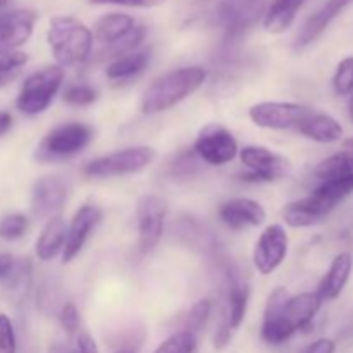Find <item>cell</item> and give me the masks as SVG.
Segmentation results:
<instances>
[{
    "mask_svg": "<svg viewBox=\"0 0 353 353\" xmlns=\"http://www.w3.org/2000/svg\"><path fill=\"white\" fill-rule=\"evenodd\" d=\"M200 171V159L193 150H183L168 164V174L172 179L193 178Z\"/></svg>",
    "mask_w": 353,
    "mask_h": 353,
    "instance_id": "83f0119b",
    "label": "cell"
},
{
    "mask_svg": "<svg viewBox=\"0 0 353 353\" xmlns=\"http://www.w3.org/2000/svg\"><path fill=\"white\" fill-rule=\"evenodd\" d=\"M74 348L78 350V353H99V348H97L95 340H93L88 333L76 334Z\"/></svg>",
    "mask_w": 353,
    "mask_h": 353,
    "instance_id": "60d3db41",
    "label": "cell"
},
{
    "mask_svg": "<svg viewBox=\"0 0 353 353\" xmlns=\"http://www.w3.org/2000/svg\"><path fill=\"white\" fill-rule=\"evenodd\" d=\"M57 317H59V323H61V326L64 327V331H68L69 334L78 333L81 319H79V310L74 303L72 302L62 303V307L59 309Z\"/></svg>",
    "mask_w": 353,
    "mask_h": 353,
    "instance_id": "8d00e7d4",
    "label": "cell"
},
{
    "mask_svg": "<svg viewBox=\"0 0 353 353\" xmlns=\"http://www.w3.org/2000/svg\"><path fill=\"white\" fill-rule=\"evenodd\" d=\"M352 269L353 257L350 252H341V254L334 255V259L330 264V269L324 274V278L321 279L319 288H317V293H319V296L324 302L336 300L343 293L348 281H350Z\"/></svg>",
    "mask_w": 353,
    "mask_h": 353,
    "instance_id": "ffe728a7",
    "label": "cell"
},
{
    "mask_svg": "<svg viewBox=\"0 0 353 353\" xmlns=\"http://www.w3.org/2000/svg\"><path fill=\"white\" fill-rule=\"evenodd\" d=\"M116 353H133L131 350H128V348H123V350H117Z\"/></svg>",
    "mask_w": 353,
    "mask_h": 353,
    "instance_id": "7dc6e473",
    "label": "cell"
},
{
    "mask_svg": "<svg viewBox=\"0 0 353 353\" xmlns=\"http://www.w3.org/2000/svg\"><path fill=\"white\" fill-rule=\"evenodd\" d=\"M268 0H223L214 10L217 26L223 28L228 41L238 40L264 17Z\"/></svg>",
    "mask_w": 353,
    "mask_h": 353,
    "instance_id": "8992f818",
    "label": "cell"
},
{
    "mask_svg": "<svg viewBox=\"0 0 353 353\" xmlns=\"http://www.w3.org/2000/svg\"><path fill=\"white\" fill-rule=\"evenodd\" d=\"M65 234H68V224L61 217H52L41 230L37 243H34V254L38 261L48 262L52 259L62 254L65 243Z\"/></svg>",
    "mask_w": 353,
    "mask_h": 353,
    "instance_id": "603a6c76",
    "label": "cell"
},
{
    "mask_svg": "<svg viewBox=\"0 0 353 353\" xmlns=\"http://www.w3.org/2000/svg\"><path fill=\"white\" fill-rule=\"evenodd\" d=\"M196 334L188 331H178L162 341L154 353H195Z\"/></svg>",
    "mask_w": 353,
    "mask_h": 353,
    "instance_id": "1f68e13d",
    "label": "cell"
},
{
    "mask_svg": "<svg viewBox=\"0 0 353 353\" xmlns=\"http://www.w3.org/2000/svg\"><path fill=\"white\" fill-rule=\"evenodd\" d=\"M333 90L338 97H348L353 93V55L338 62L333 74Z\"/></svg>",
    "mask_w": 353,
    "mask_h": 353,
    "instance_id": "d6a6232c",
    "label": "cell"
},
{
    "mask_svg": "<svg viewBox=\"0 0 353 353\" xmlns=\"http://www.w3.org/2000/svg\"><path fill=\"white\" fill-rule=\"evenodd\" d=\"M316 178L323 179L330 178H341V176H352L353 174V150H340L336 154L330 155L324 159L314 171Z\"/></svg>",
    "mask_w": 353,
    "mask_h": 353,
    "instance_id": "4316f807",
    "label": "cell"
},
{
    "mask_svg": "<svg viewBox=\"0 0 353 353\" xmlns=\"http://www.w3.org/2000/svg\"><path fill=\"white\" fill-rule=\"evenodd\" d=\"M30 230V219L24 214H9L0 221V238L6 241H14L23 238Z\"/></svg>",
    "mask_w": 353,
    "mask_h": 353,
    "instance_id": "836d02e7",
    "label": "cell"
},
{
    "mask_svg": "<svg viewBox=\"0 0 353 353\" xmlns=\"http://www.w3.org/2000/svg\"><path fill=\"white\" fill-rule=\"evenodd\" d=\"M296 131L307 140L323 145L336 143L343 138V126H341L340 121L334 119L330 114L317 112L314 109L310 110V114L303 119V123L300 124Z\"/></svg>",
    "mask_w": 353,
    "mask_h": 353,
    "instance_id": "44dd1931",
    "label": "cell"
},
{
    "mask_svg": "<svg viewBox=\"0 0 353 353\" xmlns=\"http://www.w3.org/2000/svg\"><path fill=\"white\" fill-rule=\"evenodd\" d=\"M353 0H327L314 14L307 17L305 23L299 30V34L295 38L296 50H303L314 41L323 37L324 31L330 28V24L347 9Z\"/></svg>",
    "mask_w": 353,
    "mask_h": 353,
    "instance_id": "2e32d148",
    "label": "cell"
},
{
    "mask_svg": "<svg viewBox=\"0 0 353 353\" xmlns=\"http://www.w3.org/2000/svg\"><path fill=\"white\" fill-rule=\"evenodd\" d=\"M192 150L195 152L200 162L219 168V165L230 164L238 155L240 148H238L236 138L228 128L212 123L199 131Z\"/></svg>",
    "mask_w": 353,
    "mask_h": 353,
    "instance_id": "9c48e42d",
    "label": "cell"
},
{
    "mask_svg": "<svg viewBox=\"0 0 353 353\" xmlns=\"http://www.w3.org/2000/svg\"><path fill=\"white\" fill-rule=\"evenodd\" d=\"M100 219H102V210L93 203H85L76 210L68 226V234H65L64 250H62L64 264H69L78 257Z\"/></svg>",
    "mask_w": 353,
    "mask_h": 353,
    "instance_id": "9a60e30c",
    "label": "cell"
},
{
    "mask_svg": "<svg viewBox=\"0 0 353 353\" xmlns=\"http://www.w3.org/2000/svg\"><path fill=\"white\" fill-rule=\"evenodd\" d=\"M47 353H78L74 347H69V345H64V343H54L50 345V348H48Z\"/></svg>",
    "mask_w": 353,
    "mask_h": 353,
    "instance_id": "7bdbcfd3",
    "label": "cell"
},
{
    "mask_svg": "<svg viewBox=\"0 0 353 353\" xmlns=\"http://www.w3.org/2000/svg\"><path fill=\"white\" fill-rule=\"evenodd\" d=\"M179 234H181L192 247L202 248V250H210V248H214L212 234L205 230V226H202L199 221L192 219V217H188V219H185L179 224Z\"/></svg>",
    "mask_w": 353,
    "mask_h": 353,
    "instance_id": "f1b7e54d",
    "label": "cell"
},
{
    "mask_svg": "<svg viewBox=\"0 0 353 353\" xmlns=\"http://www.w3.org/2000/svg\"><path fill=\"white\" fill-rule=\"evenodd\" d=\"M99 99V92L90 85H71L62 93V100L71 107L92 105Z\"/></svg>",
    "mask_w": 353,
    "mask_h": 353,
    "instance_id": "e575fe53",
    "label": "cell"
},
{
    "mask_svg": "<svg viewBox=\"0 0 353 353\" xmlns=\"http://www.w3.org/2000/svg\"><path fill=\"white\" fill-rule=\"evenodd\" d=\"M168 203L162 196L145 193L137 203L138 219V247L143 254L154 250L164 233Z\"/></svg>",
    "mask_w": 353,
    "mask_h": 353,
    "instance_id": "30bf717a",
    "label": "cell"
},
{
    "mask_svg": "<svg viewBox=\"0 0 353 353\" xmlns=\"http://www.w3.org/2000/svg\"><path fill=\"white\" fill-rule=\"evenodd\" d=\"M288 233L281 224H271L257 238L254 247V265L262 276H269L288 255Z\"/></svg>",
    "mask_w": 353,
    "mask_h": 353,
    "instance_id": "7c38bea8",
    "label": "cell"
},
{
    "mask_svg": "<svg viewBox=\"0 0 353 353\" xmlns=\"http://www.w3.org/2000/svg\"><path fill=\"white\" fill-rule=\"evenodd\" d=\"M324 300L317 292H303L299 295L288 296L285 305V317L295 333L299 331H310L314 326V319L319 314Z\"/></svg>",
    "mask_w": 353,
    "mask_h": 353,
    "instance_id": "d6986e66",
    "label": "cell"
},
{
    "mask_svg": "<svg viewBox=\"0 0 353 353\" xmlns=\"http://www.w3.org/2000/svg\"><path fill=\"white\" fill-rule=\"evenodd\" d=\"M68 200V185L59 176H43L37 179L31 190V210L40 219L57 217Z\"/></svg>",
    "mask_w": 353,
    "mask_h": 353,
    "instance_id": "5bb4252c",
    "label": "cell"
},
{
    "mask_svg": "<svg viewBox=\"0 0 353 353\" xmlns=\"http://www.w3.org/2000/svg\"><path fill=\"white\" fill-rule=\"evenodd\" d=\"M157 157V152L147 145H137L112 154L102 155L83 168V174L88 178H116V176L138 174L145 171Z\"/></svg>",
    "mask_w": 353,
    "mask_h": 353,
    "instance_id": "5b68a950",
    "label": "cell"
},
{
    "mask_svg": "<svg viewBox=\"0 0 353 353\" xmlns=\"http://www.w3.org/2000/svg\"><path fill=\"white\" fill-rule=\"evenodd\" d=\"M210 314H212V302L207 299L199 300V302L190 309V312L186 314L185 319H183L181 331H188V333L196 334L200 330L205 327Z\"/></svg>",
    "mask_w": 353,
    "mask_h": 353,
    "instance_id": "4dcf8cb0",
    "label": "cell"
},
{
    "mask_svg": "<svg viewBox=\"0 0 353 353\" xmlns=\"http://www.w3.org/2000/svg\"><path fill=\"white\" fill-rule=\"evenodd\" d=\"M310 107L295 102H259L250 107L252 123L264 130H299L310 114Z\"/></svg>",
    "mask_w": 353,
    "mask_h": 353,
    "instance_id": "8fae6325",
    "label": "cell"
},
{
    "mask_svg": "<svg viewBox=\"0 0 353 353\" xmlns=\"http://www.w3.org/2000/svg\"><path fill=\"white\" fill-rule=\"evenodd\" d=\"M348 117L353 123V93L350 95V100H348Z\"/></svg>",
    "mask_w": 353,
    "mask_h": 353,
    "instance_id": "f6af8a7d",
    "label": "cell"
},
{
    "mask_svg": "<svg viewBox=\"0 0 353 353\" xmlns=\"http://www.w3.org/2000/svg\"><path fill=\"white\" fill-rule=\"evenodd\" d=\"M0 353H17L16 331L6 314H0Z\"/></svg>",
    "mask_w": 353,
    "mask_h": 353,
    "instance_id": "d590c367",
    "label": "cell"
},
{
    "mask_svg": "<svg viewBox=\"0 0 353 353\" xmlns=\"http://www.w3.org/2000/svg\"><path fill=\"white\" fill-rule=\"evenodd\" d=\"M17 264L19 261H16L10 254H0V281H9L16 272Z\"/></svg>",
    "mask_w": 353,
    "mask_h": 353,
    "instance_id": "ab89813d",
    "label": "cell"
},
{
    "mask_svg": "<svg viewBox=\"0 0 353 353\" xmlns=\"http://www.w3.org/2000/svg\"><path fill=\"white\" fill-rule=\"evenodd\" d=\"M343 148H345V150H353V137L347 138V140H343Z\"/></svg>",
    "mask_w": 353,
    "mask_h": 353,
    "instance_id": "ee69618b",
    "label": "cell"
},
{
    "mask_svg": "<svg viewBox=\"0 0 353 353\" xmlns=\"http://www.w3.org/2000/svg\"><path fill=\"white\" fill-rule=\"evenodd\" d=\"M37 12L30 9L10 10L0 16V50H17L31 38Z\"/></svg>",
    "mask_w": 353,
    "mask_h": 353,
    "instance_id": "e0dca14e",
    "label": "cell"
},
{
    "mask_svg": "<svg viewBox=\"0 0 353 353\" xmlns=\"http://www.w3.org/2000/svg\"><path fill=\"white\" fill-rule=\"evenodd\" d=\"M288 296V292L283 286H278L269 293L261 327V336L268 345L278 347V345L286 343L295 334L285 317V305Z\"/></svg>",
    "mask_w": 353,
    "mask_h": 353,
    "instance_id": "4fadbf2b",
    "label": "cell"
},
{
    "mask_svg": "<svg viewBox=\"0 0 353 353\" xmlns=\"http://www.w3.org/2000/svg\"><path fill=\"white\" fill-rule=\"evenodd\" d=\"M299 353H336V343L331 338H319L302 348Z\"/></svg>",
    "mask_w": 353,
    "mask_h": 353,
    "instance_id": "f35d334b",
    "label": "cell"
},
{
    "mask_svg": "<svg viewBox=\"0 0 353 353\" xmlns=\"http://www.w3.org/2000/svg\"><path fill=\"white\" fill-rule=\"evenodd\" d=\"M164 2L165 0H92V3H99V6L112 3V6L134 7V9H152V7H157Z\"/></svg>",
    "mask_w": 353,
    "mask_h": 353,
    "instance_id": "74e56055",
    "label": "cell"
},
{
    "mask_svg": "<svg viewBox=\"0 0 353 353\" xmlns=\"http://www.w3.org/2000/svg\"><path fill=\"white\" fill-rule=\"evenodd\" d=\"M28 62V55L19 50H0V88L9 85L19 69Z\"/></svg>",
    "mask_w": 353,
    "mask_h": 353,
    "instance_id": "f546056e",
    "label": "cell"
},
{
    "mask_svg": "<svg viewBox=\"0 0 353 353\" xmlns=\"http://www.w3.org/2000/svg\"><path fill=\"white\" fill-rule=\"evenodd\" d=\"M9 2L10 0H0V9H3V7H6Z\"/></svg>",
    "mask_w": 353,
    "mask_h": 353,
    "instance_id": "bcb514c9",
    "label": "cell"
},
{
    "mask_svg": "<svg viewBox=\"0 0 353 353\" xmlns=\"http://www.w3.org/2000/svg\"><path fill=\"white\" fill-rule=\"evenodd\" d=\"M12 116H10V112H7V110H0V137L2 134H6L7 131L12 128Z\"/></svg>",
    "mask_w": 353,
    "mask_h": 353,
    "instance_id": "b9f144b4",
    "label": "cell"
},
{
    "mask_svg": "<svg viewBox=\"0 0 353 353\" xmlns=\"http://www.w3.org/2000/svg\"><path fill=\"white\" fill-rule=\"evenodd\" d=\"M240 161L248 172L241 174V179L248 183H271L285 179L292 174L293 165L285 155L276 154L261 145H248L241 148Z\"/></svg>",
    "mask_w": 353,
    "mask_h": 353,
    "instance_id": "52a82bcc",
    "label": "cell"
},
{
    "mask_svg": "<svg viewBox=\"0 0 353 353\" xmlns=\"http://www.w3.org/2000/svg\"><path fill=\"white\" fill-rule=\"evenodd\" d=\"M134 28H137V23H134V17H131L130 14H105L95 23V28L92 31L93 40L99 41L100 47H107V45L116 43L121 38L130 34Z\"/></svg>",
    "mask_w": 353,
    "mask_h": 353,
    "instance_id": "7402d4cb",
    "label": "cell"
},
{
    "mask_svg": "<svg viewBox=\"0 0 353 353\" xmlns=\"http://www.w3.org/2000/svg\"><path fill=\"white\" fill-rule=\"evenodd\" d=\"M62 81H64V69L61 65H48L30 74L21 85L16 100L17 110L30 117L45 112L54 102Z\"/></svg>",
    "mask_w": 353,
    "mask_h": 353,
    "instance_id": "3957f363",
    "label": "cell"
},
{
    "mask_svg": "<svg viewBox=\"0 0 353 353\" xmlns=\"http://www.w3.org/2000/svg\"><path fill=\"white\" fill-rule=\"evenodd\" d=\"M150 57V48H141V50H134L131 54L123 55V57L116 59L107 65V78L112 79V81H126V79L134 78L147 69Z\"/></svg>",
    "mask_w": 353,
    "mask_h": 353,
    "instance_id": "484cf974",
    "label": "cell"
},
{
    "mask_svg": "<svg viewBox=\"0 0 353 353\" xmlns=\"http://www.w3.org/2000/svg\"><path fill=\"white\" fill-rule=\"evenodd\" d=\"M305 0H272L265 9L262 24L264 30L271 34H281L292 28L296 14L302 9Z\"/></svg>",
    "mask_w": 353,
    "mask_h": 353,
    "instance_id": "cb8c5ba5",
    "label": "cell"
},
{
    "mask_svg": "<svg viewBox=\"0 0 353 353\" xmlns=\"http://www.w3.org/2000/svg\"><path fill=\"white\" fill-rule=\"evenodd\" d=\"M248 302H250V286L248 283L236 278L228 279L226 295H224V309L217 330L214 333V347L223 350L233 338V333L241 326L247 317Z\"/></svg>",
    "mask_w": 353,
    "mask_h": 353,
    "instance_id": "ba28073f",
    "label": "cell"
},
{
    "mask_svg": "<svg viewBox=\"0 0 353 353\" xmlns=\"http://www.w3.org/2000/svg\"><path fill=\"white\" fill-rule=\"evenodd\" d=\"M207 71L199 65L179 68L155 79L141 99V110L145 114H157L172 109L188 99L205 83Z\"/></svg>",
    "mask_w": 353,
    "mask_h": 353,
    "instance_id": "7a4b0ae2",
    "label": "cell"
},
{
    "mask_svg": "<svg viewBox=\"0 0 353 353\" xmlns=\"http://www.w3.org/2000/svg\"><path fill=\"white\" fill-rule=\"evenodd\" d=\"M219 219L231 230H243V228H257L264 224L268 212L264 205L259 203L257 200L252 199H231L228 202L221 203Z\"/></svg>",
    "mask_w": 353,
    "mask_h": 353,
    "instance_id": "ac0fdd59",
    "label": "cell"
},
{
    "mask_svg": "<svg viewBox=\"0 0 353 353\" xmlns=\"http://www.w3.org/2000/svg\"><path fill=\"white\" fill-rule=\"evenodd\" d=\"M47 43L61 68L83 64L93 54L92 30L72 16L52 17L47 30Z\"/></svg>",
    "mask_w": 353,
    "mask_h": 353,
    "instance_id": "6da1fadb",
    "label": "cell"
},
{
    "mask_svg": "<svg viewBox=\"0 0 353 353\" xmlns=\"http://www.w3.org/2000/svg\"><path fill=\"white\" fill-rule=\"evenodd\" d=\"M93 140L92 126L85 123H64L54 128L34 152V159L38 162H57L64 159H71L85 150Z\"/></svg>",
    "mask_w": 353,
    "mask_h": 353,
    "instance_id": "277c9868",
    "label": "cell"
},
{
    "mask_svg": "<svg viewBox=\"0 0 353 353\" xmlns=\"http://www.w3.org/2000/svg\"><path fill=\"white\" fill-rule=\"evenodd\" d=\"M327 217V214L314 202L310 195L303 196V199L295 200V202L288 203L283 210V219L290 228H312L316 224L323 223Z\"/></svg>",
    "mask_w": 353,
    "mask_h": 353,
    "instance_id": "d4e9b609",
    "label": "cell"
}]
</instances>
